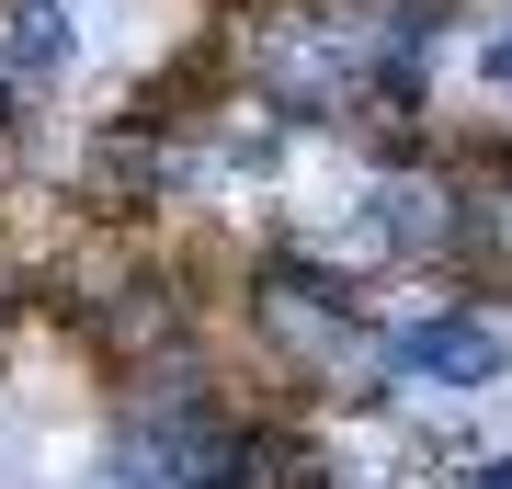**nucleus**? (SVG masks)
Here are the masks:
<instances>
[{
	"label": "nucleus",
	"instance_id": "nucleus-1",
	"mask_svg": "<svg viewBox=\"0 0 512 489\" xmlns=\"http://www.w3.org/2000/svg\"><path fill=\"white\" fill-rule=\"evenodd\" d=\"M239 342H251L262 387H285V410L387 399V308L342 262H319V251L262 239V251L239 262Z\"/></svg>",
	"mask_w": 512,
	"mask_h": 489
},
{
	"label": "nucleus",
	"instance_id": "nucleus-2",
	"mask_svg": "<svg viewBox=\"0 0 512 489\" xmlns=\"http://www.w3.org/2000/svg\"><path fill=\"white\" fill-rule=\"evenodd\" d=\"M387 387L421 410H478L512 387V308H490L478 285L433 273L410 308H387Z\"/></svg>",
	"mask_w": 512,
	"mask_h": 489
},
{
	"label": "nucleus",
	"instance_id": "nucleus-3",
	"mask_svg": "<svg viewBox=\"0 0 512 489\" xmlns=\"http://www.w3.org/2000/svg\"><path fill=\"white\" fill-rule=\"evenodd\" d=\"M456 171H467L456 285H478V296H512V114H501L490 137H456Z\"/></svg>",
	"mask_w": 512,
	"mask_h": 489
},
{
	"label": "nucleus",
	"instance_id": "nucleus-4",
	"mask_svg": "<svg viewBox=\"0 0 512 489\" xmlns=\"http://www.w3.org/2000/svg\"><path fill=\"white\" fill-rule=\"evenodd\" d=\"M0 69H12L23 91H69L80 80V12L69 0H0Z\"/></svg>",
	"mask_w": 512,
	"mask_h": 489
},
{
	"label": "nucleus",
	"instance_id": "nucleus-5",
	"mask_svg": "<svg viewBox=\"0 0 512 489\" xmlns=\"http://www.w3.org/2000/svg\"><path fill=\"white\" fill-rule=\"evenodd\" d=\"M456 46H467V80L490 91V103H512V0H478Z\"/></svg>",
	"mask_w": 512,
	"mask_h": 489
},
{
	"label": "nucleus",
	"instance_id": "nucleus-6",
	"mask_svg": "<svg viewBox=\"0 0 512 489\" xmlns=\"http://www.w3.org/2000/svg\"><path fill=\"white\" fill-rule=\"evenodd\" d=\"M23 137H35V91H23L12 69H0V171L23 160Z\"/></svg>",
	"mask_w": 512,
	"mask_h": 489
},
{
	"label": "nucleus",
	"instance_id": "nucleus-7",
	"mask_svg": "<svg viewBox=\"0 0 512 489\" xmlns=\"http://www.w3.org/2000/svg\"><path fill=\"white\" fill-rule=\"evenodd\" d=\"M456 489H512V444H467L456 455Z\"/></svg>",
	"mask_w": 512,
	"mask_h": 489
}]
</instances>
